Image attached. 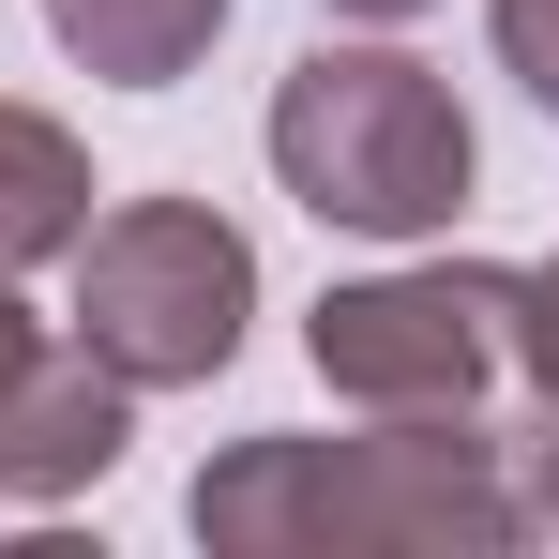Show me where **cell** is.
Here are the masks:
<instances>
[{
	"label": "cell",
	"mask_w": 559,
	"mask_h": 559,
	"mask_svg": "<svg viewBox=\"0 0 559 559\" xmlns=\"http://www.w3.org/2000/svg\"><path fill=\"white\" fill-rule=\"evenodd\" d=\"M197 545L227 559H499L514 468L468 408H378L364 439H242L197 468Z\"/></svg>",
	"instance_id": "obj_1"
},
{
	"label": "cell",
	"mask_w": 559,
	"mask_h": 559,
	"mask_svg": "<svg viewBox=\"0 0 559 559\" xmlns=\"http://www.w3.org/2000/svg\"><path fill=\"white\" fill-rule=\"evenodd\" d=\"M468 106L439 61H408V46H318V61H287L273 92V182L318 212V227H348V242H424V227H454L468 212Z\"/></svg>",
	"instance_id": "obj_2"
},
{
	"label": "cell",
	"mask_w": 559,
	"mask_h": 559,
	"mask_svg": "<svg viewBox=\"0 0 559 559\" xmlns=\"http://www.w3.org/2000/svg\"><path fill=\"white\" fill-rule=\"evenodd\" d=\"M258 318V242L212 197H121L76 227V348L136 393H197L242 364Z\"/></svg>",
	"instance_id": "obj_3"
},
{
	"label": "cell",
	"mask_w": 559,
	"mask_h": 559,
	"mask_svg": "<svg viewBox=\"0 0 559 559\" xmlns=\"http://www.w3.org/2000/svg\"><path fill=\"white\" fill-rule=\"evenodd\" d=\"M318 378L348 408H468L484 378L514 364V273L484 258H439V273H364L302 318Z\"/></svg>",
	"instance_id": "obj_4"
},
{
	"label": "cell",
	"mask_w": 559,
	"mask_h": 559,
	"mask_svg": "<svg viewBox=\"0 0 559 559\" xmlns=\"http://www.w3.org/2000/svg\"><path fill=\"white\" fill-rule=\"evenodd\" d=\"M121 424H136V378H106L76 333H46L31 364L0 378V499H76L121 468Z\"/></svg>",
	"instance_id": "obj_5"
},
{
	"label": "cell",
	"mask_w": 559,
	"mask_h": 559,
	"mask_svg": "<svg viewBox=\"0 0 559 559\" xmlns=\"http://www.w3.org/2000/svg\"><path fill=\"white\" fill-rule=\"evenodd\" d=\"M76 227H92V152L46 106H0V273L76 258Z\"/></svg>",
	"instance_id": "obj_6"
},
{
	"label": "cell",
	"mask_w": 559,
	"mask_h": 559,
	"mask_svg": "<svg viewBox=\"0 0 559 559\" xmlns=\"http://www.w3.org/2000/svg\"><path fill=\"white\" fill-rule=\"evenodd\" d=\"M46 31L92 61L106 92H167L212 61V31H227V0H46Z\"/></svg>",
	"instance_id": "obj_7"
},
{
	"label": "cell",
	"mask_w": 559,
	"mask_h": 559,
	"mask_svg": "<svg viewBox=\"0 0 559 559\" xmlns=\"http://www.w3.org/2000/svg\"><path fill=\"white\" fill-rule=\"evenodd\" d=\"M499 76L559 121V0H499Z\"/></svg>",
	"instance_id": "obj_8"
},
{
	"label": "cell",
	"mask_w": 559,
	"mask_h": 559,
	"mask_svg": "<svg viewBox=\"0 0 559 559\" xmlns=\"http://www.w3.org/2000/svg\"><path fill=\"white\" fill-rule=\"evenodd\" d=\"M514 378L559 408V258H545V273H514Z\"/></svg>",
	"instance_id": "obj_9"
},
{
	"label": "cell",
	"mask_w": 559,
	"mask_h": 559,
	"mask_svg": "<svg viewBox=\"0 0 559 559\" xmlns=\"http://www.w3.org/2000/svg\"><path fill=\"white\" fill-rule=\"evenodd\" d=\"M514 530H530V545H559V408L514 439Z\"/></svg>",
	"instance_id": "obj_10"
},
{
	"label": "cell",
	"mask_w": 559,
	"mask_h": 559,
	"mask_svg": "<svg viewBox=\"0 0 559 559\" xmlns=\"http://www.w3.org/2000/svg\"><path fill=\"white\" fill-rule=\"evenodd\" d=\"M31 348H46V318H31V302H15V273H0V378L31 364Z\"/></svg>",
	"instance_id": "obj_11"
},
{
	"label": "cell",
	"mask_w": 559,
	"mask_h": 559,
	"mask_svg": "<svg viewBox=\"0 0 559 559\" xmlns=\"http://www.w3.org/2000/svg\"><path fill=\"white\" fill-rule=\"evenodd\" d=\"M333 15H364V31H393V15H424V0H333Z\"/></svg>",
	"instance_id": "obj_12"
}]
</instances>
